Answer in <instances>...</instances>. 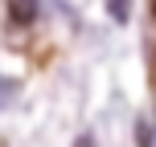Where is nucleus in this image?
Masks as SVG:
<instances>
[{"mask_svg":"<svg viewBox=\"0 0 156 147\" xmlns=\"http://www.w3.org/2000/svg\"><path fill=\"white\" fill-rule=\"evenodd\" d=\"M37 12H41V0H8V16L16 25H33Z\"/></svg>","mask_w":156,"mask_h":147,"instance_id":"1","label":"nucleus"},{"mask_svg":"<svg viewBox=\"0 0 156 147\" xmlns=\"http://www.w3.org/2000/svg\"><path fill=\"white\" fill-rule=\"evenodd\" d=\"M74 147H94V139H90V135H82V139H78Z\"/></svg>","mask_w":156,"mask_h":147,"instance_id":"3","label":"nucleus"},{"mask_svg":"<svg viewBox=\"0 0 156 147\" xmlns=\"http://www.w3.org/2000/svg\"><path fill=\"white\" fill-rule=\"evenodd\" d=\"M152 21H156V0H152Z\"/></svg>","mask_w":156,"mask_h":147,"instance_id":"4","label":"nucleus"},{"mask_svg":"<svg viewBox=\"0 0 156 147\" xmlns=\"http://www.w3.org/2000/svg\"><path fill=\"white\" fill-rule=\"evenodd\" d=\"M111 16L115 21H127L132 16V0H111Z\"/></svg>","mask_w":156,"mask_h":147,"instance_id":"2","label":"nucleus"}]
</instances>
